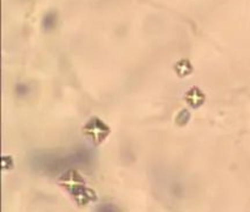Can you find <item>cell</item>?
I'll return each mask as SVG.
<instances>
[{
    "instance_id": "6da1fadb",
    "label": "cell",
    "mask_w": 250,
    "mask_h": 212,
    "mask_svg": "<svg viewBox=\"0 0 250 212\" xmlns=\"http://www.w3.org/2000/svg\"><path fill=\"white\" fill-rule=\"evenodd\" d=\"M97 212H118V210L117 207L113 206V205L105 204V205H102V206L97 210Z\"/></svg>"
}]
</instances>
